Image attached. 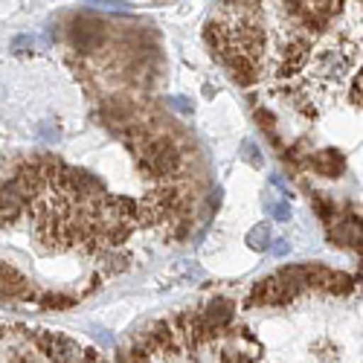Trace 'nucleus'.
I'll use <instances>...</instances> for the list:
<instances>
[{
	"instance_id": "6",
	"label": "nucleus",
	"mask_w": 363,
	"mask_h": 363,
	"mask_svg": "<svg viewBox=\"0 0 363 363\" xmlns=\"http://www.w3.org/2000/svg\"><path fill=\"white\" fill-rule=\"evenodd\" d=\"M29 296V282L18 267L0 262V299H23Z\"/></svg>"
},
{
	"instance_id": "5",
	"label": "nucleus",
	"mask_w": 363,
	"mask_h": 363,
	"mask_svg": "<svg viewBox=\"0 0 363 363\" xmlns=\"http://www.w3.org/2000/svg\"><path fill=\"white\" fill-rule=\"evenodd\" d=\"M308 55H311V41H308V38H302V35H294V38L288 41V47H285L282 65H279V76L288 79V76L299 73L302 67H306Z\"/></svg>"
},
{
	"instance_id": "1",
	"label": "nucleus",
	"mask_w": 363,
	"mask_h": 363,
	"mask_svg": "<svg viewBox=\"0 0 363 363\" xmlns=\"http://www.w3.org/2000/svg\"><path fill=\"white\" fill-rule=\"evenodd\" d=\"M299 294H302V277H299V267L291 264V267H282L279 274L256 282L247 302L250 306H288Z\"/></svg>"
},
{
	"instance_id": "2",
	"label": "nucleus",
	"mask_w": 363,
	"mask_h": 363,
	"mask_svg": "<svg viewBox=\"0 0 363 363\" xmlns=\"http://www.w3.org/2000/svg\"><path fill=\"white\" fill-rule=\"evenodd\" d=\"M169 323H172V328H174L180 346H184V352H195V349H201L203 343L216 340V335L206 328L201 311H177Z\"/></svg>"
},
{
	"instance_id": "11",
	"label": "nucleus",
	"mask_w": 363,
	"mask_h": 363,
	"mask_svg": "<svg viewBox=\"0 0 363 363\" xmlns=\"http://www.w3.org/2000/svg\"><path fill=\"white\" fill-rule=\"evenodd\" d=\"M73 296H65V294H44L41 296V308H50V311H65V308H73Z\"/></svg>"
},
{
	"instance_id": "16",
	"label": "nucleus",
	"mask_w": 363,
	"mask_h": 363,
	"mask_svg": "<svg viewBox=\"0 0 363 363\" xmlns=\"http://www.w3.org/2000/svg\"><path fill=\"white\" fill-rule=\"evenodd\" d=\"M349 102L360 108V76H357V79L352 82V90H349Z\"/></svg>"
},
{
	"instance_id": "13",
	"label": "nucleus",
	"mask_w": 363,
	"mask_h": 363,
	"mask_svg": "<svg viewBox=\"0 0 363 363\" xmlns=\"http://www.w3.org/2000/svg\"><path fill=\"white\" fill-rule=\"evenodd\" d=\"M354 291V277L335 270V282H331V294H352Z\"/></svg>"
},
{
	"instance_id": "8",
	"label": "nucleus",
	"mask_w": 363,
	"mask_h": 363,
	"mask_svg": "<svg viewBox=\"0 0 363 363\" xmlns=\"http://www.w3.org/2000/svg\"><path fill=\"white\" fill-rule=\"evenodd\" d=\"M224 65L230 70V76L238 82V84H253L259 79V65L253 62V58H245V55H238V52H227L224 55Z\"/></svg>"
},
{
	"instance_id": "9",
	"label": "nucleus",
	"mask_w": 363,
	"mask_h": 363,
	"mask_svg": "<svg viewBox=\"0 0 363 363\" xmlns=\"http://www.w3.org/2000/svg\"><path fill=\"white\" fill-rule=\"evenodd\" d=\"M299 277H302V288H314V291L331 294L335 270H328V267H323V264H302V267H299Z\"/></svg>"
},
{
	"instance_id": "12",
	"label": "nucleus",
	"mask_w": 363,
	"mask_h": 363,
	"mask_svg": "<svg viewBox=\"0 0 363 363\" xmlns=\"http://www.w3.org/2000/svg\"><path fill=\"white\" fill-rule=\"evenodd\" d=\"M233 346H227L224 352H221V357H218V363H253V357L241 349L235 340H230Z\"/></svg>"
},
{
	"instance_id": "15",
	"label": "nucleus",
	"mask_w": 363,
	"mask_h": 363,
	"mask_svg": "<svg viewBox=\"0 0 363 363\" xmlns=\"http://www.w3.org/2000/svg\"><path fill=\"white\" fill-rule=\"evenodd\" d=\"M116 363H151V357H145V354H140V352H134V349L128 346V349H119Z\"/></svg>"
},
{
	"instance_id": "4",
	"label": "nucleus",
	"mask_w": 363,
	"mask_h": 363,
	"mask_svg": "<svg viewBox=\"0 0 363 363\" xmlns=\"http://www.w3.org/2000/svg\"><path fill=\"white\" fill-rule=\"evenodd\" d=\"M201 317H203L206 328L218 337V335H224V331L230 328V323H233V317H235V306H233L227 296H216V299L206 302V308L201 311Z\"/></svg>"
},
{
	"instance_id": "14",
	"label": "nucleus",
	"mask_w": 363,
	"mask_h": 363,
	"mask_svg": "<svg viewBox=\"0 0 363 363\" xmlns=\"http://www.w3.org/2000/svg\"><path fill=\"white\" fill-rule=\"evenodd\" d=\"M256 123H259L262 131H267L270 137L277 140V119H274V113L264 111V108H259V111H256Z\"/></svg>"
},
{
	"instance_id": "10",
	"label": "nucleus",
	"mask_w": 363,
	"mask_h": 363,
	"mask_svg": "<svg viewBox=\"0 0 363 363\" xmlns=\"http://www.w3.org/2000/svg\"><path fill=\"white\" fill-rule=\"evenodd\" d=\"M311 203H314V209H317V216L325 221V224H331V218L337 216V209H335V201L331 198H325L323 192H311Z\"/></svg>"
},
{
	"instance_id": "17",
	"label": "nucleus",
	"mask_w": 363,
	"mask_h": 363,
	"mask_svg": "<svg viewBox=\"0 0 363 363\" xmlns=\"http://www.w3.org/2000/svg\"><path fill=\"white\" fill-rule=\"evenodd\" d=\"M12 363H33V360H26V357H15Z\"/></svg>"
},
{
	"instance_id": "3",
	"label": "nucleus",
	"mask_w": 363,
	"mask_h": 363,
	"mask_svg": "<svg viewBox=\"0 0 363 363\" xmlns=\"http://www.w3.org/2000/svg\"><path fill=\"white\" fill-rule=\"evenodd\" d=\"M70 35H73V47L79 52H94L105 41V23L96 21V18H90V15H82V18L73 21Z\"/></svg>"
},
{
	"instance_id": "7",
	"label": "nucleus",
	"mask_w": 363,
	"mask_h": 363,
	"mask_svg": "<svg viewBox=\"0 0 363 363\" xmlns=\"http://www.w3.org/2000/svg\"><path fill=\"white\" fill-rule=\"evenodd\" d=\"M308 166L323 177H340L346 172V157L335 148H323L308 157Z\"/></svg>"
}]
</instances>
